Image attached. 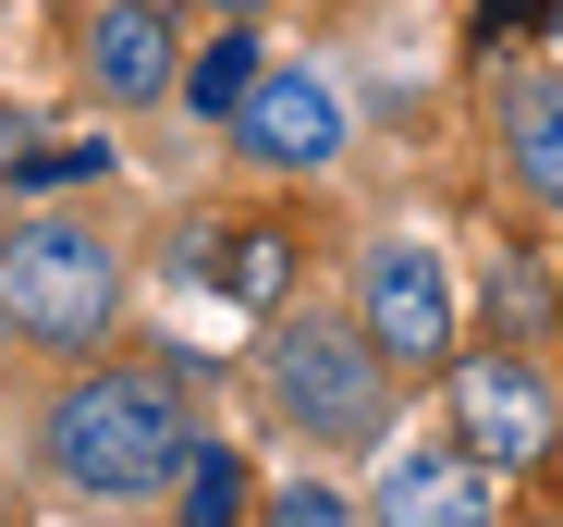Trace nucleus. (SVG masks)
<instances>
[{
  "instance_id": "nucleus-14",
  "label": "nucleus",
  "mask_w": 563,
  "mask_h": 527,
  "mask_svg": "<svg viewBox=\"0 0 563 527\" xmlns=\"http://www.w3.org/2000/svg\"><path fill=\"white\" fill-rule=\"evenodd\" d=\"M490 319H503V331H539V319H551V283L527 271V257H503V271H490Z\"/></svg>"
},
{
  "instance_id": "nucleus-1",
  "label": "nucleus",
  "mask_w": 563,
  "mask_h": 527,
  "mask_svg": "<svg viewBox=\"0 0 563 527\" xmlns=\"http://www.w3.org/2000/svg\"><path fill=\"white\" fill-rule=\"evenodd\" d=\"M49 466L74 491H99V503H135V491H172L184 466H197V417H184L172 381L147 369H111V381H74L49 405Z\"/></svg>"
},
{
  "instance_id": "nucleus-15",
  "label": "nucleus",
  "mask_w": 563,
  "mask_h": 527,
  "mask_svg": "<svg viewBox=\"0 0 563 527\" xmlns=\"http://www.w3.org/2000/svg\"><path fill=\"white\" fill-rule=\"evenodd\" d=\"M269 527H355V503H343V491H319V479H295V491L269 503Z\"/></svg>"
},
{
  "instance_id": "nucleus-2",
  "label": "nucleus",
  "mask_w": 563,
  "mask_h": 527,
  "mask_svg": "<svg viewBox=\"0 0 563 527\" xmlns=\"http://www.w3.org/2000/svg\"><path fill=\"white\" fill-rule=\"evenodd\" d=\"M123 307V257L86 233V221H13V245H0V319H13L25 343H99Z\"/></svg>"
},
{
  "instance_id": "nucleus-12",
  "label": "nucleus",
  "mask_w": 563,
  "mask_h": 527,
  "mask_svg": "<svg viewBox=\"0 0 563 527\" xmlns=\"http://www.w3.org/2000/svg\"><path fill=\"white\" fill-rule=\"evenodd\" d=\"M184 527H245V466H233L221 442L184 466Z\"/></svg>"
},
{
  "instance_id": "nucleus-8",
  "label": "nucleus",
  "mask_w": 563,
  "mask_h": 527,
  "mask_svg": "<svg viewBox=\"0 0 563 527\" xmlns=\"http://www.w3.org/2000/svg\"><path fill=\"white\" fill-rule=\"evenodd\" d=\"M86 74H99V99H159V86H184L172 13H159V0H111V13L86 25Z\"/></svg>"
},
{
  "instance_id": "nucleus-7",
  "label": "nucleus",
  "mask_w": 563,
  "mask_h": 527,
  "mask_svg": "<svg viewBox=\"0 0 563 527\" xmlns=\"http://www.w3.org/2000/svg\"><path fill=\"white\" fill-rule=\"evenodd\" d=\"M380 527H490V466L478 454H393Z\"/></svg>"
},
{
  "instance_id": "nucleus-4",
  "label": "nucleus",
  "mask_w": 563,
  "mask_h": 527,
  "mask_svg": "<svg viewBox=\"0 0 563 527\" xmlns=\"http://www.w3.org/2000/svg\"><path fill=\"white\" fill-rule=\"evenodd\" d=\"M367 343L393 369H441L453 356V283H441V245L380 233L367 245Z\"/></svg>"
},
{
  "instance_id": "nucleus-3",
  "label": "nucleus",
  "mask_w": 563,
  "mask_h": 527,
  "mask_svg": "<svg viewBox=\"0 0 563 527\" xmlns=\"http://www.w3.org/2000/svg\"><path fill=\"white\" fill-rule=\"evenodd\" d=\"M380 343L367 331H331V319H295L269 343V393H282V417H307V442H380Z\"/></svg>"
},
{
  "instance_id": "nucleus-9",
  "label": "nucleus",
  "mask_w": 563,
  "mask_h": 527,
  "mask_svg": "<svg viewBox=\"0 0 563 527\" xmlns=\"http://www.w3.org/2000/svg\"><path fill=\"white\" fill-rule=\"evenodd\" d=\"M503 147H515V185L563 209V74H515L503 86Z\"/></svg>"
},
{
  "instance_id": "nucleus-11",
  "label": "nucleus",
  "mask_w": 563,
  "mask_h": 527,
  "mask_svg": "<svg viewBox=\"0 0 563 527\" xmlns=\"http://www.w3.org/2000/svg\"><path fill=\"white\" fill-rule=\"evenodd\" d=\"M221 283H233L245 307H269L282 283H295V233H269V221H257V233H221Z\"/></svg>"
},
{
  "instance_id": "nucleus-5",
  "label": "nucleus",
  "mask_w": 563,
  "mask_h": 527,
  "mask_svg": "<svg viewBox=\"0 0 563 527\" xmlns=\"http://www.w3.org/2000/svg\"><path fill=\"white\" fill-rule=\"evenodd\" d=\"M233 135H245L269 172H331V160H343V86H331L319 62H269L257 99L233 111Z\"/></svg>"
},
{
  "instance_id": "nucleus-17",
  "label": "nucleus",
  "mask_w": 563,
  "mask_h": 527,
  "mask_svg": "<svg viewBox=\"0 0 563 527\" xmlns=\"http://www.w3.org/2000/svg\"><path fill=\"white\" fill-rule=\"evenodd\" d=\"M551 50H563V0H551Z\"/></svg>"
},
{
  "instance_id": "nucleus-10",
  "label": "nucleus",
  "mask_w": 563,
  "mask_h": 527,
  "mask_svg": "<svg viewBox=\"0 0 563 527\" xmlns=\"http://www.w3.org/2000/svg\"><path fill=\"white\" fill-rule=\"evenodd\" d=\"M257 74H269V62H257V37H245V25H233V37H209L197 62H184V111H197V123H233V111L257 99Z\"/></svg>"
},
{
  "instance_id": "nucleus-16",
  "label": "nucleus",
  "mask_w": 563,
  "mask_h": 527,
  "mask_svg": "<svg viewBox=\"0 0 563 527\" xmlns=\"http://www.w3.org/2000/svg\"><path fill=\"white\" fill-rule=\"evenodd\" d=\"M221 13H233V25H245V13H257V0H221Z\"/></svg>"
},
{
  "instance_id": "nucleus-6",
  "label": "nucleus",
  "mask_w": 563,
  "mask_h": 527,
  "mask_svg": "<svg viewBox=\"0 0 563 527\" xmlns=\"http://www.w3.org/2000/svg\"><path fill=\"white\" fill-rule=\"evenodd\" d=\"M453 417H465V442H478L490 466H527V454H551V381L515 356H465L453 369Z\"/></svg>"
},
{
  "instance_id": "nucleus-13",
  "label": "nucleus",
  "mask_w": 563,
  "mask_h": 527,
  "mask_svg": "<svg viewBox=\"0 0 563 527\" xmlns=\"http://www.w3.org/2000/svg\"><path fill=\"white\" fill-rule=\"evenodd\" d=\"M86 172H111V147H25L13 185H25V197H62V185H86Z\"/></svg>"
}]
</instances>
